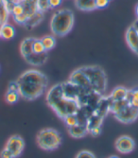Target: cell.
Masks as SVG:
<instances>
[{"label":"cell","mask_w":138,"mask_h":158,"mask_svg":"<svg viewBox=\"0 0 138 158\" xmlns=\"http://www.w3.org/2000/svg\"><path fill=\"white\" fill-rule=\"evenodd\" d=\"M114 117L116 120H118L121 123H132L138 118V109L128 103L120 111L114 114Z\"/></svg>","instance_id":"obj_7"},{"label":"cell","mask_w":138,"mask_h":158,"mask_svg":"<svg viewBox=\"0 0 138 158\" xmlns=\"http://www.w3.org/2000/svg\"><path fill=\"white\" fill-rule=\"evenodd\" d=\"M89 134H91L93 136H98L101 134V127H95L89 130Z\"/></svg>","instance_id":"obj_33"},{"label":"cell","mask_w":138,"mask_h":158,"mask_svg":"<svg viewBox=\"0 0 138 158\" xmlns=\"http://www.w3.org/2000/svg\"><path fill=\"white\" fill-rule=\"evenodd\" d=\"M46 100L48 106L62 119L68 114H78V112L82 107L79 100L65 96L62 83L52 86L47 94Z\"/></svg>","instance_id":"obj_2"},{"label":"cell","mask_w":138,"mask_h":158,"mask_svg":"<svg viewBox=\"0 0 138 158\" xmlns=\"http://www.w3.org/2000/svg\"><path fill=\"white\" fill-rule=\"evenodd\" d=\"M43 19H44V12L37 11L36 13L33 14L32 16H30L29 19H27L25 26L27 28H33L34 27L38 26L41 22H42Z\"/></svg>","instance_id":"obj_18"},{"label":"cell","mask_w":138,"mask_h":158,"mask_svg":"<svg viewBox=\"0 0 138 158\" xmlns=\"http://www.w3.org/2000/svg\"><path fill=\"white\" fill-rule=\"evenodd\" d=\"M50 9L48 0H38L37 1V10L41 12H45Z\"/></svg>","instance_id":"obj_26"},{"label":"cell","mask_w":138,"mask_h":158,"mask_svg":"<svg viewBox=\"0 0 138 158\" xmlns=\"http://www.w3.org/2000/svg\"><path fill=\"white\" fill-rule=\"evenodd\" d=\"M23 1V0H3L4 4L6 5V7L8 8L9 10H10L11 7L15 4H19Z\"/></svg>","instance_id":"obj_30"},{"label":"cell","mask_w":138,"mask_h":158,"mask_svg":"<svg viewBox=\"0 0 138 158\" xmlns=\"http://www.w3.org/2000/svg\"><path fill=\"white\" fill-rule=\"evenodd\" d=\"M10 15V10L2 1V3H0V20H1V24H5L9 20V16Z\"/></svg>","instance_id":"obj_23"},{"label":"cell","mask_w":138,"mask_h":158,"mask_svg":"<svg viewBox=\"0 0 138 158\" xmlns=\"http://www.w3.org/2000/svg\"><path fill=\"white\" fill-rule=\"evenodd\" d=\"M115 147L120 153H131L135 149V141L130 135H121L116 140Z\"/></svg>","instance_id":"obj_9"},{"label":"cell","mask_w":138,"mask_h":158,"mask_svg":"<svg viewBox=\"0 0 138 158\" xmlns=\"http://www.w3.org/2000/svg\"><path fill=\"white\" fill-rule=\"evenodd\" d=\"M74 23L75 16L71 10H59L51 17L50 31L55 36L63 37L72 31Z\"/></svg>","instance_id":"obj_3"},{"label":"cell","mask_w":138,"mask_h":158,"mask_svg":"<svg viewBox=\"0 0 138 158\" xmlns=\"http://www.w3.org/2000/svg\"><path fill=\"white\" fill-rule=\"evenodd\" d=\"M63 120L64 121L65 125L67 126V128L69 127H73L77 124L79 123V117L77 114H68L65 118H63Z\"/></svg>","instance_id":"obj_22"},{"label":"cell","mask_w":138,"mask_h":158,"mask_svg":"<svg viewBox=\"0 0 138 158\" xmlns=\"http://www.w3.org/2000/svg\"><path fill=\"white\" fill-rule=\"evenodd\" d=\"M80 68L88 77L93 92L101 96L107 88V76L104 70L96 65H88Z\"/></svg>","instance_id":"obj_5"},{"label":"cell","mask_w":138,"mask_h":158,"mask_svg":"<svg viewBox=\"0 0 138 158\" xmlns=\"http://www.w3.org/2000/svg\"><path fill=\"white\" fill-rule=\"evenodd\" d=\"M108 158H120V157H118L117 155H111V156H109Z\"/></svg>","instance_id":"obj_36"},{"label":"cell","mask_w":138,"mask_h":158,"mask_svg":"<svg viewBox=\"0 0 138 158\" xmlns=\"http://www.w3.org/2000/svg\"><path fill=\"white\" fill-rule=\"evenodd\" d=\"M110 0H95V9H104L109 5Z\"/></svg>","instance_id":"obj_28"},{"label":"cell","mask_w":138,"mask_h":158,"mask_svg":"<svg viewBox=\"0 0 138 158\" xmlns=\"http://www.w3.org/2000/svg\"><path fill=\"white\" fill-rule=\"evenodd\" d=\"M20 95L18 91H14V90H10L8 89L7 93L5 94V100L6 102L9 104H14L19 100Z\"/></svg>","instance_id":"obj_21"},{"label":"cell","mask_w":138,"mask_h":158,"mask_svg":"<svg viewBox=\"0 0 138 158\" xmlns=\"http://www.w3.org/2000/svg\"><path fill=\"white\" fill-rule=\"evenodd\" d=\"M18 92L21 98L34 100L42 96L48 84L47 77L37 69L26 70L16 80Z\"/></svg>","instance_id":"obj_1"},{"label":"cell","mask_w":138,"mask_h":158,"mask_svg":"<svg viewBox=\"0 0 138 158\" xmlns=\"http://www.w3.org/2000/svg\"><path fill=\"white\" fill-rule=\"evenodd\" d=\"M0 158H14V156L12 155V153L6 148L2 150V152H0Z\"/></svg>","instance_id":"obj_31"},{"label":"cell","mask_w":138,"mask_h":158,"mask_svg":"<svg viewBox=\"0 0 138 158\" xmlns=\"http://www.w3.org/2000/svg\"><path fill=\"white\" fill-rule=\"evenodd\" d=\"M2 1H3V0H0V3H2Z\"/></svg>","instance_id":"obj_37"},{"label":"cell","mask_w":138,"mask_h":158,"mask_svg":"<svg viewBox=\"0 0 138 158\" xmlns=\"http://www.w3.org/2000/svg\"><path fill=\"white\" fill-rule=\"evenodd\" d=\"M10 13L12 17H17V16H20L22 14L25 13V9L22 5V3H19V4H15L13 5L10 10Z\"/></svg>","instance_id":"obj_25"},{"label":"cell","mask_w":138,"mask_h":158,"mask_svg":"<svg viewBox=\"0 0 138 158\" xmlns=\"http://www.w3.org/2000/svg\"><path fill=\"white\" fill-rule=\"evenodd\" d=\"M41 42H42L43 46L46 48V51H49L51 49H53L56 46V39L53 35H46L44 37L41 38Z\"/></svg>","instance_id":"obj_19"},{"label":"cell","mask_w":138,"mask_h":158,"mask_svg":"<svg viewBox=\"0 0 138 158\" xmlns=\"http://www.w3.org/2000/svg\"><path fill=\"white\" fill-rule=\"evenodd\" d=\"M37 1L38 0H23L21 2L25 9V14L29 18L38 11L37 10Z\"/></svg>","instance_id":"obj_16"},{"label":"cell","mask_w":138,"mask_h":158,"mask_svg":"<svg viewBox=\"0 0 138 158\" xmlns=\"http://www.w3.org/2000/svg\"><path fill=\"white\" fill-rule=\"evenodd\" d=\"M34 38H26L24 39L20 44V53L24 59L29 57L33 53L32 46H33Z\"/></svg>","instance_id":"obj_13"},{"label":"cell","mask_w":138,"mask_h":158,"mask_svg":"<svg viewBox=\"0 0 138 158\" xmlns=\"http://www.w3.org/2000/svg\"><path fill=\"white\" fill-rule=\"evenodd\" d=\"M50 9H56L61 6L63 0H48Z\"/></svg>","instance_id":"obj_32"},{"label":"cell","mask_w":138,"mask_h":158,"mask_svg":"<svg viewBox=\"0 0 138 158\" xmlns=\"http://www.w3.org/2000/svg\"><path fill=\"white\" fill-rule=\"evenodd\" d=\"M68 81L72 82L73 84L77 85L78 87H79L80 89H82L86 93L93 92L90 81H89L88 77L86 76V74L82 71L81 68H78V69L74 70L70 74V77H69Z\"/></svg>","instance_id":"obj_6"},{"label":"cell","mask_w":138,"mask_h":158,"mask_svg":"<svg viewBox=\"0 0 138 158\" xmlns=\"http://www.w3.org/2000/svg\"><path fill=\"white\" fill-rule=\"evenodd\" d=\"M75 158H96V157L92 152L83 150V151H80L79 152H78L77 155L75 156Z\"/></svg>","instance_id":"obj_27"},{"label":"cell","mask_w":138,"mask_h":158,"mask_svg":"<svg viewBox=\"0 0 138 158\" xmlns=\"http://www.w3.org/2000/svg\"><path fill=\"white\" fill-rule=\"evenodd\" d=\"M135 14H136L137 19H138V4H137V5H136V7H135Z\"/></svg>","instance_id":"obj_35"},{"label":"cell","mask_w":138,"mask_h":158,"mask_svg":"<svg viewBox=\"0 0 138 158\" xmlns=\"http://www.w3.org/2000/svg\"><path fill=\"white\" fill-rule=\"evenodd\" d=\"M128 91L129 89L122 87V86H118V87L115 88L112 93L110 94L107 98L110 102H116V100H123V99H127L128 96Z\"/></svg>","instance_id":"obj_14"},{"label":"cell","mask_w":138,"mask_h":158,"mask_svg":"<svg viewBox=\"0 0 138 158\" xmlns=\"http://www.w3.org/2000/svg\"><path fill=\"white\" fill-rule=\"evenodd\" d=\"M75 4L80 10L90 11L95 10V0H76Z\"/></svg>","instance_id":"obj_17"},{"label":"cell","mask_w":138,"mask_h":158,"mask_svg":"<svg viewBox=\"0 0 138 158\" xmlns=\"http://www.w3.org/2000/svg\"><path fill=\"white\" fill-rule=\"evenodd\" d=\"M126 42L129 48L138 55V31L134 27H130L125 34Z\"/></svg>","instance_id":"obj_10"},{"label":"cell","mask_w":138,"mask_h":158,"mask_svg":"<svg viewBox=\"0 0 138 158\" xmlns=\"http://www.w3.org/2000/svg\"><path fill=\"white\" fill-rule=\"evenodd\" d=\"M32 50H33L34 54H44V53H47L45 47L43 46L42 42H41V39H37V38H34Z\"/></svg>","instance_id":"obj_24"},{"label":"cell","mask_w":138,"mask_h":158,"mask_svg":"<svg viewBox=\"0 0 138 158\" xmlns=\"http://www.w3.org/2000/svg\"><path fill=\"white\" fill-rule=\"evenodd\" d=\"M5 148L8 149L12 153V155L14 156V158H17L24 152L25 141H24V139L20 135H14L10 136L8 139Z\"/></svg>","instance_id":"obj_8"},{"label":"cell","mask_w":138,"mask_h":158,"mask_svg":"<svg viewBox=\"0 0 138 158\" xmlns=\"http://www.w3.org/2000/svg\"><path fill=\"white\" fill-rule=\"evenodd\" d=\"M0 25H1V20H0Z\"/></svg>","instance_id":"obj_38"},{"label":"cell","mask_w":138,"mask_h":158,"mask_svg":"<svg viewBox=\"0 0 138 158\" xmlns=\"http://www.w3.org/2000/svg\"><path fill=\"white\" fill-rule=\"evenodd\" d=\"M127 100L132 106L138 109V87H134L128 91Z\"/></svg>","instance_id":"obj_20"},{"label":"cell","mask_w":138,"mask_h":158,"mask_svg":"<svg viewBox=\"0 0 138 158\" xmlns=\"http://www.w3.org/2000/svg\"><path fill=\"white\" fill-rule=\"evenodd\" d=\"M132 27H134L136 28V30L138 31V19H137V20H136V21L134 22V24L132 25Z\"/></svg>","instance_id":"obj_34"},{"label":"cell","mask_w":138,"mask_h":158,"mask_svg":"<svg viewBox=\"0 0 138 158\" xmlns=\"http://www.w3.org/2000/svg\"><path fill=\"white\" fill-rule=\"evenodd\" d=\"M36 141L39 148L51 152L57 150L61 146L63 138L57 130L53 128H45L38 133Z\"/></svg>","instance_id":"obj_4"},{"label":"cell","mask_w":138,"mask_h":158,"mask_svg":"<svg viewBox=\"0 0 138 158\" xmlns=\"http://www.w3.org/2000/svg\"><path fill=\"white\" fill-rule=\"evenodd\" d=\"M47 55L46 53H44V54H34V53H32L29 57H26L25 60L29 64H30L34 66H39V65L44 64L47 62Z\"/></svg>","instance_id":"obj_15"},{"label":"cell","mask_w":138,"mask_h":158,"mask_svg":"<svg viewBox=\"0 0 138 158\" xmlns=\"http://www.w3.org/2000/svg\"><path fill=\"white\" fill-rule=\"evenodd\" d=\"M27 19H29V17H27L25 13L22 14V15H20V16L13 17V20H14L17 24H19V25H24V26H25L26 22L27 21Z\"/></svg>","instance_id":"obj_29"},{"label":"cell","mask_w":138,"mask_h":158,"mask_svg":"<svg viewBox=\"0 0 138 158\" xmlns=\"http://www.w3.org/2000/svg\"><path fill=\"white\" fill-rule=\"evenodd\" d=\"M68 133L72 137L74 138H81L84 137L87 134H89L87 126L85 124H81L79 123L73 127H69L68 128Z\"/></svg>","instance_id":"obj_11"},{"label":"cell","mask_w":138,"mask_h":158,"mask_svg":"<svg viewBox=\"0 0 138 158\" xmlns=\"http://www.w3.org/2000/svg\"><path fill=\"white\" fill-rule=\"evenodd\" d=\"M16 31L15 27L11 24H9L8 22L5 24H1V27H0V38L4 40H11L15 37Z\"/></svg>","instance_id":"obj_12"}]
</instances>
